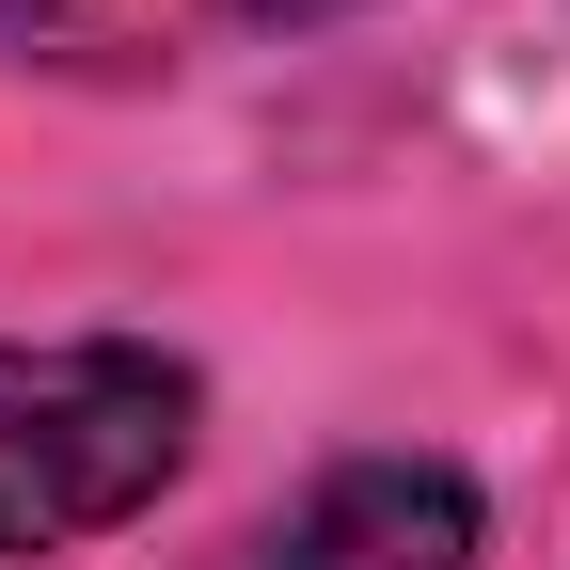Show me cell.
I'll list each match as a JSON object with an SVG mask.
<instances>
[{"label": "cell", "mask_w": 570, "mask_h": 570, "mask_svg": "<svg viewBox=\"0 0 570 570\" xmlns=\"http://www.w3.org/2000/svg\"><path fill=\"white\" fill-rule=\"evenodd\" d=\"M190 365L142 333H17L0 348V554L111 539L190 460Z\"/></svg>", "instance_id": "1"}, {"label": "cell", "mask_w": 570, "mask_h": 570, "mask_svg": "<svg viewBox=\"0 0 570 570\" xmlns=\"http://www.w3.org/2000/svg\"><path fill=\"white\" fill-rule=\"evenodd\" d=\"M238 570H475V475L460 460H333L317 491L238 539Z\"/></svg>", "instance_id": "2"}, {"label": "cell", "mask_w": 570, "mask_h": 570, "mask_svg": "<svg viewBox=\"0 0 570 570\" xmlns=\"http://www.w3.org/2000/svg\"><path fill=\"white\" fill-rule=\"evenodd\" d=\"M223 17H254V32H317V17H348V0H223Z\"/></svg>", "instance_id": "3"}]
</instances>
